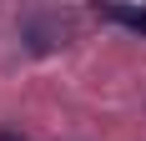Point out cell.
<instances>
[{
  "label": "cell",
  "mask_w": 146,
  "mask_h": 141,
  "mask_svg": "<svg viewBox=\"0 0 146 141\" xmlns=\"http://www.w3.org/2000/svg\"><path fill=\"white\" fill-rule=\"evenodd\" d=\"M101 20L131 30V35H146V10H136V5H101Z\"/></svg>",
  "instance_id": "cell-1"
},
{
  "label": "cell",
  "mask_w": 146,
  "mask_h": 141,
  "mask_svg": "<svg viewBox=\"0 0 146 141\" xmlns=\"http://www.w3.org/2000/svg\"><path fill=\"white\" fill-rule=\"evenodd\" d=\"M25 35H30V51H50V45H60V35H66V25H40V20H30L25 25Z\"/></svg>",
  "instance_id": "cell-2"
},
{
  "label": "cell",
  "mask_w": 146,
  "mask_h": 141,
  "mask_svg": "<svg viewBox=\"0 0 146 141\" xmlns=\"http://www.w3.org/2000/svg\"><path fill=\"white\" fill-rule=\"evenodd\" d=\"M0 141H25V136H15V131H0Z\"/></svg>",
  "instance_id": "cell-3"
}]
</instances>
